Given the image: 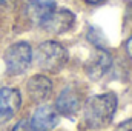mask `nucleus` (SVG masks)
<instances>
[{
    "label": "nucleus",
    "instance_id": "nucleus-1",
    "mask_svg": "<svg viewBox=\"0 0 132 131\" xmlns=\"http://www.w3.org/2000/svg\"><path fill=\"white\" fill-rule=\"evenodd\" d=\"M117 110V96L112 93L97 94L86 100L83 106V116L91 128L106 127Z\"/></svg>",
    "mask_w": 132,
    "mask_h": 131
},
{
    "label": "nucleus",
    "instance_id": "nucleus-2",
    "mask_svg": "<svg viewBox=\"0 0 132 131\" xmlns=\"http://www.w3.org/2000/svg\"><path fill=\"white\" fill-rule=\"evenodd\" d=\"M34 59L38 68H43L49 72H59L68 62V53L63 45L49 40L37 46Z\"/></svg>",
    "mask_w": 132,
    "mask_h": 131
},
{
    "label": "nucleus",
    "instance_id": "nucleus-3",
    "mask_svg": "<svg viewBox=\"0 0 132 131\" xmlns=\"http://www.w3.org/2000/svg\"><path fill=\"white\" fill-rule=\"evenodd\" d=\"M5 63L8 68V72L12 76L22 74L28 69V66L31 65L32 60V51L31 46L25 42H19L11 45L6 51H5Z\"/></svg>",
    "mask_w": 132,
    "mask_h": 131
},
{
    "label": "nucleus",
    "instance_id": "nucleus-4",
    "mask_svg": "<svg viewBox=\"0 0 132 131\" xmlns=\"http://www.w3.org/2000/svg\"><path fill=\"white\" fill-rule=\"evenodd\" d=\"M74 14L69 9H54L43 22L42 26L48 31V33L54 34H63L69 31L74 25Z\"/></svg>",
    "mask_w": 132,
    "mask_h": 131
},
{
    "label": "nucleus",
    "instance_id": "nucleus-5",
    "mask_svg": "<svg viewBox=\"0 0 132 131\" xmlns=\"http://www.w3.org/2000/svg\"><path fill=\"white\" fill-rule=\"evenodd\" d=\"M112 65V57H111V54L108 53V51H104V49H97L94 54H92V57L86 62V65H85V69H86V74L91 77V79H94V80H98L101 79L108 71H109V68Z\"/></svg>",
    "mask_w": 132,
    "mask_h": 131
},
{
    "label": "nucleus",
    "instance_id": "nucleus-6",
    "mask_svg": "<svg viewBox=\"0 0 132 131\" xmlns=\"http://www.w3.org/2000/svg\"><path fill=\"white\" fill-rule=\"evenodd\" d=\"M55 9V0H25V14L26 17L42 25V22Z\"/></svg>",
    "mask_w": 132,
    "mask_h": 131
},
{
    "label": "nucleus",
    "instance_id": "nucleus-7",
    "mask_svg": "<svg viewBox=\"0 0 132 131\" xmlns=\"http://www.w3.org/2000/svg\"><path fill=\"white\" fill-rule=\"evenodd\" d=\"M22 103L20 93L14 88H0V120L12 117Z\"/></svg>",
    "mask_w": 132,
    "mask_h": 131
},
{
    "label": "nucleus",
    "instance_id": "nucleus-8",
    "mask_svg": "<svg viewBox=\"0 0 132 131\" xmlns=\"http://www.w3.org/2000/svg\"><path fill=\"white\" fill-rule=\"evenodd\" d=\"M57 123H59L57 111L52 106H46V105L40 106L31 119L34 131H51Z\"/></svg>",
    "mask_w": 132,
    "mask_h": 131
},
{
    "label": "nucleus",
    "instance_id": "nucleus-9",
    "mask_svg": "<svg viewBox=\"0 0 132 131\" xmlns=\"http://www.w3.org/2000/svg\"><path fill=\"white\" fill-rule=\"evenodd\" d=\"M26 90L29 93V97L32 99L34 102H43V100H46L51 96L52 83H51V80L46 76L37 74V76H32L28 80Z\"/></svg>",
    "mask_w": 132,
    "mask_h": 131
},
{
    "label": "nucleus",
    "instance_id": "nucleus-10",
    "mask_svg": "<svg viewBox=\"0 0 132 131\" xmlns=\"http://www.w3.org/2000/svg\"><path fill=\"white\" fill-rule=\"evenodd\" d=\"M80 105V97L77 94V91H74L72 88H66L63 90L55 102V108L59 113H62L63 116H72Z\"/></svg>",
    "mask_w": 132,
    "mask_h": 131
},
{
    "label": "nucleus",
    "instance_id": "nucleus-11",
    "mask_svg": "<svg viewBox=\"0 0 132 131\" xmlns=\"http://www.w3.org/2000/svg\"><path fill=\"white\" fill-rule=\"evenodd\" d=\"M12 131H34V128H32V125H31V122H29L28 119H23V120H19V122L14 125Z\"/></svg>",
    "mask_w": 132,
    "mask_h": 131
},
{
    "label": "nucleus",
    "instance_id": "nucleus-12",
    "mask_svg": "<svg viewBox=\"0 0 132 131\" xmlns=\"http://www.w3.org/2000/svg\"><path fill=\"white\" fill-rule=\"evenodd\" d=\"M117 131H132V119L123 122V123H120L117 127Z\"/></svg>",
    "mask_w": 132,
    "mask_h": 131
},
{
    "label": "nucleus",
    "instance_id": "nucleus-13",
    "mask_svg": "<svg viewBox=\"0 0 132 131\" xmlns=\"http://www.w3.org/2000/svg\"><path fill=\"white\" fill-rule=\"evenodd\" d=\"M126 49H128V53H129V56L132 57V37L129 39V42H128V45H126Z\"/></svg>",
    "mask_w": 132,
    "mask_h": 131
},
{
    "label": "nucleus",
    "instance_id": "nucleus-14",
    "mask_svg": "<svg viewBox=\"0 0 132 131\" xmlns=\"http://www.w3.org/2000/svg\"><path fill=\"white\" fill-rule=\"evenodd\" d=\"M88 3H92V5H97V3H100L101 0H86Z\"/></svg>",
    "mask_w": 132,
    "mask_h": 131
}]
</instances>
